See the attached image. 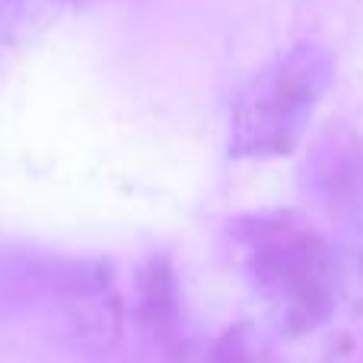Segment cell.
I'll return each mask as SVG.
<instances>
[{
	"mask_svg": "<svg viewBox=\"0 0 363 363\" xmlns=\"http://www.w3.org/2000/svg\"><path fill=\"white\" fill-rule=\"evenodd\" d=\"M242 274L284 335L319 328L338 306V262L325 239L294 213L242 217L233 226Z\"/></svg>",
	"mask_w": 363,
	"mask_h": 363,
	"instance_id": "obj_1",
	"label": "cell"
},
{
	"mask_svg": "<svg viewBox=\"0 0 363 363\" xmlns=\"http://www.w3.org/2000/svg\"><path fill=\"white\" fill-rule=\"evenodd\" d=\"M335 64L322 45L300 42L242 89L230 118V157H284L300 147Z\"/></svg>",
	"mask_w": 363,
	"mask_h": 363,
	"instance_id": "obj_2",
	"label": "cell"
},
{
	"mask_svg": "<svg viewBox=\"0 0 363 363\" xmlns=\"http://www.w3.org/2000/svg\"><path fill=\"white\" fill-rule=\"evenodd\" d=\"M138 328L144 338L160 351H176L182 335V306H179V281L169 258L153 255L138 271Z\"/></svg>",
	"mask_w": 363,
	"mask_h": 363,
	"instance_id": "obj_3",
	"label": "cell"
},
{
	"mask_svg": "<svg viewBox=\"0 0 363 363\" xmlns=\"http://www.w3.org/2000/svg\"><path fill=\"white\" fill-rule=\"evenodd\" d=\"M315 179L319 188L332 204H345V201H357L363 188V144H332L328 140L325 150L319 153L315 163Z\"/></svg>",
	"mask_w": 363,
	"mask_h": 363,
	"instance_id": "obj_4",
	"label": "cell"
},
{
	"mask_svg": "<svg viewBox=\"0 0 363 363\" xmlns=\"http://www.w3.org/2000/svg\"><path fill=\"white\" fill-rule=\"evenodd\" d=\"M211 363H277V360L249 325H239L220 338V345L211 354Z\"/></svg>",
	"mask_w": 363,
	"mask_h": 363,
	"instance_id": "obj_5",
	"label": "cell"
}]
</instances>
